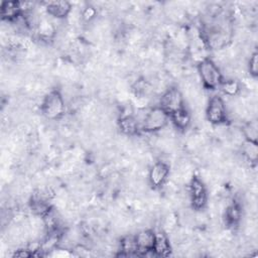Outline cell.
I'll list each match as a JSON object with an SVG mask.
<instances>
[{"label": "cell", "mask_w": 258, "mask_h": 258, "mask_svg": "<svg viewBox=\"0 0 258 258\" xmlns=\"http://www.w3.org/2000/svg\"><path fill=\"white\" fill-rule=\"evenodd\" d=\"M40 111L48 120H59L66 113L64 97L59 90H50L40 103Z\"/></svg>", "instance_id": "1"}, {"label": "cell", "mask_w": 258, "mask_h": 258, "mask_svg": "<svg viewBox=\"0 0 258 258\" xmlns=\"http://www.w3.org/2000/svg\"><path fill=\"white\" fill-rule=\"evenodd\" d=\"M198 73L204 88L208 90H216L220 88L224 81L223 73L218 64L210 57H206L198 62Z\"/></svg>", "instance_id": "2"}, {"label": "cell", "mask_w": 258, "mask_h": 258, "mask_svg": "<svg viewBox=\"0 0 258 258\" xmlns=\"http://www.w3.org/2000/svg\"><path fill=\"white\" fill-rule=\"evenodd\" d=\"M169 115L159 106L150 108L140 123V128L147 133L163 130L168 125Z\"/></svg>", "instance_id": "3"}, {"label": "cell", "mask_w": 258, "mask_h": 258, "mask_svg": "<svg viewBox=\"0 0 258 258\" xmlns=\"http://www.w3.org/2000/svg\"><path fill=\"white\" fill-rule=\"evenodd\" d=\"M206 119L213 125H225L228 122V111L226 103L219 95L212 96L205 109Z\"/></svg>", "instance_id": "4"}, {"label": "cell", "mask_w": 258, "mask_h": 258, "mask_svg": "<svg viewBox=\"0 0 258 258\" xmlns=\"http://www.w3.org/2000/svg\"><path fill=\"white\" fill-rule=\"evenodd\" d=\"M188 199L195 211L204 210L208 205V189L205 181L195 174L188 180Z\"/></svg>", "instance_id": "5"}, {"label": "cell", "mask_w": 258, "mask_h": 258, "mask_svg": "<svg viewBox=\"0 0 258 258\" xmlns=\"http://www.w3.org/2000/svg\"><path fill=\"white\" fill-rule=\"evenodd\" d=\"M159 107H161L168 115L184 108V98L179 89L169 87L161 94L159 99Z\"/></svg>", "instance_id": "6"}, {"label": "cell", "mask_w": 258, "mask_h": 258, "mask_svg": "<svg viewBox=\"0 0 258 258\" xmlns=\"http://www.w3.org/2000/svg\"><path fill=\"white\" fill-rule=\"evenodd\" d=\"M170 173L169 165L163 160L155 161L148 171V182L153 189L161 188L168 180Z\"/></svg>", "instance_id": "7"}, {"label": "cell", "mask_w": 258, "mask_h": 258, "mask_svg": "<svg viewBox=\"0 0 258 258\" xmlns=\"http://www.w3.org/2000/svg\"><path fill=\"white\" fill-rule=\"evenodd\" d=\"M44 5L47 14L57 20L67 18L73 10V5L69 1H48Z\"/></svg>", "instance_id": "8"}, {"label": "cell", "mask_w": 258, "mask_h": 258, "mask_svg": "<svg viewBox=\"0 0 258 258\" xmlns=\"http://www.w3.org/2000/svg\"><path fill=\"white\" fill-rule=\"evenodd\" d=\"M138 253L140 256H144L146 253L152 251L154 241H155V232L151 229H144L139 231L135 235Z\"/></svg>", "instance_id": "9"}, {"label": "cell", "mask_w": 258, "mask_h": 258, "mask_svg": "<svg viewBox=\"0 0 258 258\" xmlns=\"http://www.w3.org/2000/svg\"><path fill=\"white\" fill-rule=\"evenodd\" d=\"M118 128L125 136H135L140 129L139 121L133 115H122L118 121Z\"/></svg>", "instance_id": "10"}, {"label": "cell", "mask_w": 258, "mask_h": 258, "mask_svg": "<svg viewBox=\"0 0 258 258\" xmlns=\"http://www.w3.org/2000/svg\"><path fill=\"white\" fill-rule=\"evenodd\" d=\"M22 14L20 2L18 1H3L1 3L2 20L12 22Z\"/></svg>", "instance_id": "11"}, {"label": "cell", "mask_w": 258, "mask_h": 258, "mask_svg": "<svg viewBox=\"0 0 258 258\" xmlns=\"http://www.w3.org/2000/svg\"><path fill=\"white\" fill-rule=\"evenodd\" d=\"M152 251L154 252L155 256L166 257L170 255L171 244L168 236L164 232L155 233V241H154Z\"/></svg>", "instance_id": "12"}, {"label": "cell", "mask_w": 258, "mask_h": 258, "mask_svg": "<svg viewBox=\"0 0 258 258\" xmlns=\"http://www.w3.org/2000/svg\"><path fill=\"white\" fill-rule=\"evenodd\" d=\"M224 217L226 224L231 227H237L242 219V208L240 204L236 201L232 202L230 205H228L224 212Z\"/></svg>", "instance_id": "13"}, {"label": "cell", "mask_w": 258, "mask_h": 258, "mask_svg": "<svg viewBox=\"0 0 258 258\" xmlns=\"http://www.w3.org/2000/svg\"><path fill=\"white\" fill-rule=\"evenodd\" d=\"M119 251L120 253L117 254V256H139L135 235L123 236L119 242Z\"/></svg>", "instance_id": "14"}, {"label": "cell", "mask_w": 258, "mask_h": 258, "mask_svg": "<svg viewBox=\"0 0 258 258\" xmlns=\"http://www.w3.org/2000/svg\"><path fill=\"white\" fill-rule=\"evenodd\" d=\"M169 120L171 121L173 127L177 130H185L188 128L191 122V116L188 110L184 107L179 109L169 115Z\"/></svg>", "instance_id": "15"}, {"label": "cell", "mask_w": 258, "mask_h": 258, "mask_svg": "<svg viewBox=\"0 0 258 258\" xmlns=\"http://www.w3.org/2000/svg\"><path fill=\"white\" fill-rule=\"evenodd\" d=\"M38 37L42 41H50L56 34V28L51 21L46 18H41L36 27Z\"/></svg>", "instance_id": "16"}, {"label": "cell", "mask_w": 258, "mask_h": 258, "mask_svg": "<svg viewBox=\"0 0 258 258\" xmlns=\"http://www.w3.org/2000/svg\"><path fill=\"white\" fill-rule=\"evenodd\" d=\"M241 153L243 157L249 161L251 164L257 163L258 158V144L257 142L250 141V140H244L241 143Z\"/></svg>", "instance_id": "17"}, {"label": "cell", "mask_w": 258, "mask_h": 258, "mask_svg": "<svg viewBox=\"0 0 258 258\" xmlns=\"http://www.w3.org/2000/svg\"><path fill=\"white\" fill-rule=\"evenodd\" d=\"M222 92L229 97H236L241 92V84L234 78L224 79L220 86Z\"/></svg>", "instance_id": "18"}, {"label": "cell", "mask_w": 258, "mask_h": 258, "mask_svg": "<svg viewBox=\"0 0 258 258\" xmlns=\"http://www.w3.org/2000/svg\"><path fill=\"white\" fill-rule=\"evenodd\" d=\"M242 134L246 140L257 142L258 138V125L256 120H251L246 122L241 128Z\"/></svg>", "instance_id": "19"}, {"label": "cell", "mask_w": 258, "mask_h": 258, "mask_svg": "<svg viewBox=\"0 0 258 258\" xmlns=\"http://www.w3.org/2000/svg\"><path fill=\"white\" fill-rule=\"evenodd\" d=\"M97 15H98V10L93 5H86L81 11V18L85 22L93 21L97 17Z\"/></svg>", "instance_id": "20"}, {"label": "cell", "mask_w": 258, "mask_h": 258, "mask_svg": "<svg viewBox=\"0 0 258 258\" xmlns=\"http://www.w3.org/2000/svg\"><path fill=\"white\" fill-rule=\"evenodd\" d=\"M247 68H248L249 75L252 78H256L258 76V52L257 51H253L250 54Z\"/></svg>", "instance_id": "21"}, {"label": "cell", "mask_w": 258, "mask_h": 258, "mask_svg": "<svg viewBox=\"0 0 258 258\" xmlns=\"http://www.w3.org/2000/svg\"><path fill=\"white\" fill-rule=\"evenodd\" d=\"M13 257H18V258H27L32 256V253L26 248H20L14 251V253L12 254Z\"/></svg>", "instance_id": "22"}]
</instances>
